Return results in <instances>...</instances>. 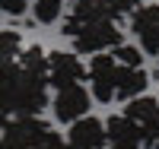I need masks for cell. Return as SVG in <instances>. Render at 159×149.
Masks as SVG:
<instances>
[{
  "label": "cell",
  "mask_w": 159,
  "mask_h": 149,
  "mask_svg": "<svg viewBox=\"0 0 159 149\" xmlns=\"http://www.w3.org/2000/svg\"><path fill=\"white\" fill-rule=\"evenodd\" d=\"M48 105V79L29 73L16 57L0 60V114H38Z\"/></svg>",
  "instance_id": "6da1fadb"
},
{
  "label": "cell",
  "mask_w": 159,
  "mask_h": 149,
  "mask_svg": "<svg viewBox=\"0 0 159 149\" xmlns=\"http://www.w3.org/2000/svg\"><path fill=\"white\" fill-rule=\"evenodd\" d=\"M64 35L73 42V51L80 54H99V51H111L124 42V29L121 22H64Z\"/></svg>",
  "instance_id": "7a4b0ae2"
},
{
  "label": "cell",
  "mask_w": 159,
  "mask_h": 149,
  "mask_svg": "<svg viewBox=\"0 0 159 149\" xmlns=\"http://www.w3.org/2000/svg\"><path fill=\"white\" fill-rule=\"evenodd\" d=\"M48 133L38 114H0V149H35Z\"/></svg>",
  "instance_id": "3957f363"
},
{
  "label": "cell",
  "mask_w": 159,
  "mask_h": 149,
  "mask_svg": "<svg viewBox=\"0 0 159 149\" xmlns=\"http://www.w3.org/2000/svg\"><path fill=\"white\" fill-rule=\"evenodd\" d=\"M118 70H121V64H118L115 54H92V60L86 67V76H89V83H92V95H96L99 102L108 105L115 95H118Z\"/></svg>",
  "instance_id": "277c9868"
},
{
  "label": "cell",
  "mask_w": 159,
  "mask_h": 149,
  "mask_svg": "<svg viewBox=\"0 0 159 149\" xmlns=\"http://www.w3.org/2000/svg\"><path fill=\"white\" fill-rule=\"evenodd\" d=\"M130 29L143 54H159V3H143L130 13Z\"/></svg>",
  "instance_id": "5b68a950"
},
{
  "label": "cell",
  "mask_w": 159,
  "mask_h": 149,
  "mask_svg": "<svg viewBox=\"0 0 159 149\" xmlns=\"http://www.w3.org/2000/svg\"><path fill=\"white\" fill-rule=\"evenodd\" d=\"M83 76H86V67L73 51H51L48 54V86L64 89V86L83 83Z\"/></svg>",
  "instance_id": "8992f818"
},
{
  "label": "cell",
  "mask_w": 159,
  "mask_h": 149,
  "mask_svg": "<svg viewBox=\"0 0 159 149\" xmlns=\"http://www.w3.org/2000/svg\"><path fill=\"white\" fill-rule=\"evenodd\" d=\"M108 143V133H105V121L99 117H76L73 127L67 133V149H105Z\"/></svg>",
  "instance_id": "52a82bcc"
},
{
  "label": "cell",
  "mask_w": 159,
  "mask_h": 149,
  "mask_svg": "<svg viewBox=\"0 0 159 149\" xmlns=\"http://www.w3.org/2000/svg\"><path fill=\"white\" fill-rule=\"evenodd\" d=\"M89 92L83 89V83H73V86H64L57 89L54 95V117L61 124H73L76 117H83L89 111Z\"/></svg>",
  "instance_id": "ba28073f"
},
{
  "label": "cell",
  "mask_w": 159,
  "mask_h": 149,
  "mask_svg": "<svg viewBox=\"0 0 159 149\" xmlns=\"http://www.w3.org/2000/svg\"><path fill=\"white\" fill-rule=\"evenodd\" d=\"M124 13L118 10L115 0H76L67 22L76 25H86V22H121Z\"/></svg>",
  "instance_id": "9c48e42d"
},
{
  "label": "cell",
  "mask_w": 159,
  "mask_h": 149,
  "mask_svg": "<svg viewBox=\"0 0 159 149\" xmlns=\"http://www.w3.org/2000/svg\"><path fill=\"white\" fill-rule=\"evenodd\" d=\"M105 133H108L111 149H140L143 146V133L127 114H111L108 124H105Z\"/></svg>",
  "instance_id": "30bf717a"
},
{
  "label": "cell",
  "mask_w": 159,
  "mask_h": 149,
  "mask_svg": "<svg viewBox=\"0 0 159 149\" xmlns=\"http://www.w3.org/2000/svg\"><path fill=\"white\" fill-rule=\"evenodd\" d=\"M124 114L134 121V124L140 127V133H143L159 117V99H153V95H134V99L124 102Z\"/></svg>",
  "instance_id": "8fae6325"
},
{
  "label": "cell",
  "mask_w": 159,
  "mask_h": 149,
  "mask_svg": "<svg viewBox=\"0 0 159 149\" xmlns=\"http://www.w3.org/2000/svg\"><path fill=\"white\" fill-rule=\"evenodd\" d=\"M147 83H150V76L143 67H124L121 64V70H118V95L115 99H134V95H143L147 92Z\"/></svg>",
  "instance_id": "7c38bea8"
},
{
  "label": "cell",
  "mask_w": 159,
  "mask_h": 149,
  "mask_svg": "<svg viewBox=\"0 0 159 149\" xmlns=\"http://www.w3.org/2000/svg\"><path fill=\"white\" fill-rule=\"evenodd\" d=\"M19 64H22L29 73H35V76H45V79H48V54H45V48H42V45L22 48V54H19Z\"/></svg>",
  "instance_id": "4fadbf2b"
},
{
  "label": "cell",
  "mask_w": 159,
  "mask_h": 149,
  "mask_svg": "<svg viewBox=\"0 0 159 149\" xmlns=\"http://www.w3.org/2000/svg\"><path fill=\"white\" fill-rule=\"evenodd\" d=\"M61 7H64V0H32V16H35V22L51 25V22H57Z\"/></svg>",
  "instance_id": "5bb4252c"
},
{
  "label": "cell",
  "mask_w": 159,
  "mask_h": 149,
  "mask_svg": "<svg viewBox=\"0 0 159 149\" xmlns=\"http://www.w3.org/2000/svg\"><path fill=\"white\" fill-rule=\"evenodd\" d=\"M22 54V35L16 29H0V60Z\"/></svg>",
  "instance_id": "9a60e30c"
},
{
  "label": "cell",
  "mask_w": 159,
  "mask_h": 149,
  "mask_svg": "<svg viewBox=\"0 0 159 149\" xmlns=\"http://www.w3.org/2000/svg\"><path fill=\"white\" fill-rule=\"evenodd\" d=\"M111 54L118 57V64H124V67H143V51H140V45L134 48V45H118V48H111Z\"/></svg>",
  "instance_id": "2e32d148"
},
{
  "label": "cell",
  "mask_w": 159,
  "mask_h": 149,
  "mask_svg": "<svg viewBox=\"0 0 159 149\" xmlns=\"http://www.w3.org/2000/svg\"><path fill=\"white\" fill-rule=\"evenodd\" d=\"M35 149H67V140H64L57 130H51V127H48V133L38 140V146H35Z\"/></svg>",
  "instance_id": "e0dca14e"
},
{
  "label": "cell",
  "mask_w": 159,
  "mask_h": 149,
  "mask_svg": "<svg viewBox=\"0 0 159 149\" xmlns=\"http://www.w3.org/2000/svg\"><path fill=\"white\" fill-rule=\"evenodd\" d=\"M143 146H147V149H159V117L143 130Z\"/></svg>",
  "instance_id": "ac0fdd59"
},
{
  "label": "cell",
  "mask_w": 159,
  "mask_h": 149,
  "mask_svg": "<svg viewBox=\"0 0 159 149\" xmlns=\"http://www.w3.org/2000/svg\"><path fill=\"white\" fill-rule=\"evenodd\" d=\"M115 3H118V10H121L124 16H130L137 7H143V0H115Z\"/></svg>",
  "instance_id": "d6986e66"
},
{
  "label": "cell",
  "mask_w": 159,
  "mask_h": 149,
  "mask_svg": "<svg viewBox=\"0 0 159 149\" xmlns=\"http://www.w3.org/2000/svg\"><path fill=\"white\" fill-rule=\"evenodd\" d=\"M108 149H111V146H108Z\"/></svg>",
  "instance_id": "ffe728a7"
}]
</instances>
